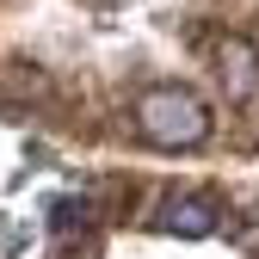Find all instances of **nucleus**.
I'll return each mask as SVG.
<instances>
[{"label": "nucleus", "instance_id": "1", "mask_svg": "<svg viewBox=\"0 0 259 259\" xmlns=\"http://www.w3.org/2000/svg\"><path fill=\"white\" fill-rule=\"evenodd\" d=\"M136 130L154 148H191V142H204L210 111L191 99L185 87H154V93H142V105H136Z\"/></svg>", "mask_w": 259, "mask_h": 259}, {"label": "nucleus", "instance_id": "2", "mask_svg": "<svg viewBox=\"0 0 259 259\" xmlns=\"http://www.w3.org/2000/svg\"><path fill=\"white\" fill-rule=\"evenodd\" d=\"M216 68H222V87L229 93H253L259 87V56L247 37H222L216 44Z\"/></svg>", "mask_w": 259, "mask_h": 259}, {"label": "nucleus", "instance_id": "3", "mask_svg": "<svg viewBox=\"0 0 259 259\" xmlns=\"http://www.w3.org/2000/svg\"><path fill=\"white\" fill-rule=\"evenodd\" d=\"M167 229L173 235H210L216 229V210L204 198H179V204H167Z\"/></svg>", "mask_w": 259, "mask_h": 259}]
</instances>
